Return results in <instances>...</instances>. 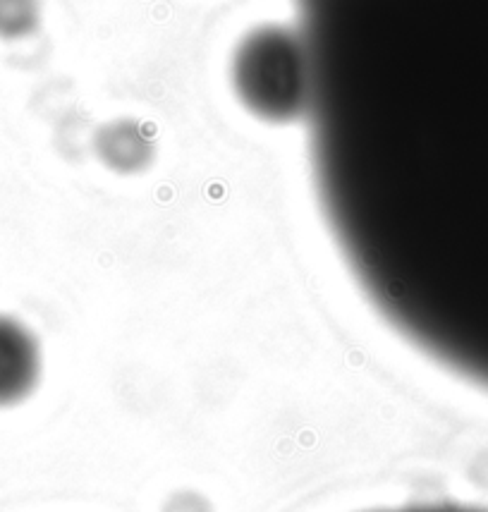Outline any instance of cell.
I'll return each mask as SVG.
<instances>
[{"label": "cell", "mask_w": 488, "mask_h": 512, "mask_svg": "<svg viewBox=\"0 0 488 512\" xmlns=\"http://www.w3.org/2000/svg\"><path fill=\"white\" fill-rule=\"evenodd\" d=\"M314 182L386 326L488 393V0H302Z\"/></svg>", "instance_id": "cell-1"}, {"label": "cell", "mask_w": 488, "mask_h": 512, "mask_svg": "<svg viewBox=\"0 0 488 512\" xmlns=\"http://www.w3.org/2000/svg\"><path fill=\"white\" fill-rule=\"evenodd\" d=\"M233 82L244 106L268 123H290L307 113L309 72L302 36L261 29L240 46Z\"/></svg>", "instance_id": "cell-2"}, {"label": "cell", "mask_w": 488, "mask_h": 512, "mask_svg": "<svg viewBox=\"0 0 488 512\" xmlns=\"http://www.w3.org/2000/svg\"><path fill=\"white\" fill-rule=\"evenodd\" d=\"M41 379V350L22 321L0 314V407L20 405Z\"/></svg>", "instance_id": "cell-3"}, {"label": "cell", "mask_w": 488, "mask_h": 512, "mask_svg": "<svg viewBox=\"0 0 488 512\" xmlns=\"http://www.w3.org/2000/svg\"><path fill=\"white\" fill-rule=\"evenodd\" d=\"M99 142L103 158H106L113 168L120 170H134L144 166L151 156L149 142H146L134 125L122 123L115 127H106V132H103Z\"/></svg>", "instance_id": "cell-4"}, {"label": "cell", "mask_w": 488, "mask_h": 512, "mask_svg": "<svg viewBox=\"0 0 488 512\" xmlns=\"http://www.w3.org/2000/svg\"><path fill=\"white\" fill-rule=\"evenodd\" d=\"M36 0H0V36L17 39L36 27Z\"/></svg>", "instance_id": "cell-5"}, {"label": "cell", "mask_w": 488, "mask_h": 512, "mask_svg": "<svg viewBox=\"0 0 488 512\" xmlns=\"http://www.w3.org/2000/svg\"><path fill=\"white\" fill-rule=\"evenodd\" d=\"M376 512H488L486 508H472V505H410V508H393V510H376Z\"/></svg>", "instance_id": "cell-6"}]
</instances>
